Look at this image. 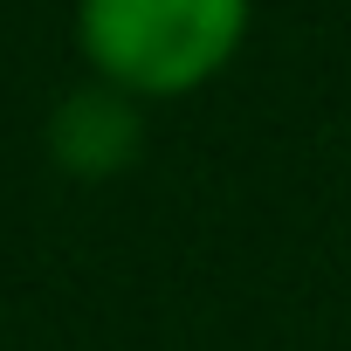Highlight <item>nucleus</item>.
Returning a JSON list of instances; mask_svg holds the SVG:
<instances>
[{
  "label": "nucleus",
  "instance_id": "nucleus-1",
  "mask_svg": "<svg viewBox=\"0 0 351 351\" xmlns=\"http://www.w3.org/2000/svg\"><path fill=\"white\" fill-rule=\"evenodd\" d=\"M255 0H76V56L138 104L207 90L248 42Z\"/></svg>",
  "mask_w": 351,
  "mask_h": 351
},
{
  "label": "nucleus",
  "instance_id": "nucleus-2",
  "mask_svg": "<svg viewBox=\"0 0 351 351\" xmlns=\"http://www.w3.org/2000/svg\"><path fill=\"white\" fill-rule=\"evenodd\" d=\"M42 145L69 180H117L145 152V104L90 76L69 97H56V110L42 124Z\"/></svg>",
  "mask_w": 351,
  "mask_h": 351
}]
</instances>
